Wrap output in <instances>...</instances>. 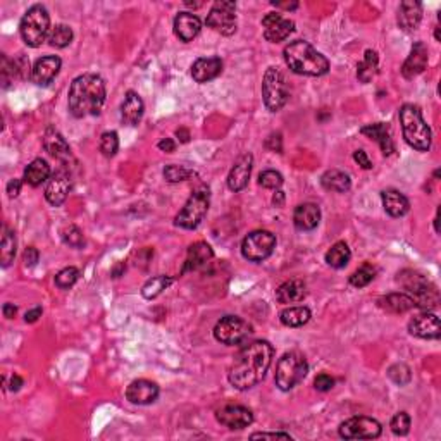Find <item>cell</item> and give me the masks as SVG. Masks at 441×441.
Segmentation results:
<instances>
[{"label": "cell", "mask_w": 441, "mask_h": 441, "mask_svg": "<svg viewBox=\"0 0 441 441\" xmlns=\"http://www.w3.org/2000/svg\"><path fill=\"white\" fill-rule=\"evenodd\" d=\"M273 345L269 342H264V339L245 345L236 353L230 372H227L231 386L240 390V392L257 386L266 378V372L269 371L271 362H273Z\"/></svg>", "instance_id": "obj_1"}, {"label": "cell", "mask_w": 441, "mask_h": 441, "mask_svg": "<svg viewBox=\"0 0 441 441\" xmlns=\"http://www.w3.org/2000/svg\"><path fill=\"white\" fill-rule=\"evenodd\" d=\"M106 104V83L99 74H81L71 83L67 106L76 119L99 115Z\"/></svg>", "instance_id": "obj_2"}, {"label": "cell", "mask_w": 441, "mask_h": 441, "mask_svg": "<svg viewBox=\"0 0 441 441\" xmlns=\"http://www.w3.org/2000/svg\"><path fill=\"white\" fill-rule=\"evenodd\" d=\"M283 57L295 74L323 76L330 71V61L305 40H295L284 47Z\"/></svg>", "instance_id": "obj_3"}, {"label": "cell", "mask_w": 441, "mask_h": 441, "mask_svg": "<svg viewBox=\"0 0 441 441\" xmlns=\"http://www.w3.org/2000/svg\"><path fill=\"white\" fill-rule=\"evenodd\" d=\"M400 125L403 138L412 148L419 152H428L433 143V133L426 125L422 112L414 104H405L400 109Z\"/></svg>", "instance_id": "obj_4"}, {"label": "cell", "mask_w": 441, "mask_h": 441, "mask_svg": "<svg viewBox=\"0 0 441 441\" xmlns=\"http://www.w3.org/2000/svg\"><path fill=\"white\" fill-rule=\"evenodd\" d=\"M396 281L405 288L407 295L412 296V300L415 302V307H419L422 310H433L438 307V288L424 274L417 273V271L405 269L402 273H399Z\"/></svg>", "instance_id": "obj_5"}, {"label": "cell", "mask_w": 441, "mask_h": 441, "mask_svg": "<svg viewBox=\"0 0 441 441\" xmlns=\"http://www.w3.org/2000/svg\"><path fill=\"white\" fill-rule=\"evenodd\" d=\"M50 31V16L49 10L42 6V3H35L30 9L24 13V16L21 17L19 23V33L23 42L28 47H37L42 45L45 42V38L49 37Z\"/></svg>", "instance_id": "obj_6"}, {"label": "cell", "mask_w": 441, "mask_h": 441, "mask_svg": "<svg viewBox=\"0 0 441 441\" xmlns=\"http://www.w3.org/2000/svg\"><path fill=\"white\" fill-rule=\"evenodd\" d=\"M307 372H309V364L305 357L300 352H287L278 360L274 383L281 392H290L305 379Z\"/></svg>", "instance_id": "obj_7"}, {"label": "cell", "mask_w": 441, "mask_h": 441, "mask_svg": "<svg viewBox=\"0 0 441 441\" xmlns=\"http://www.w3.org/2000/svg\"><path fill=\"white\" fill-rule=\"evenodd\" d=\"M209 205H211V193H209L207 188L193 191L176 216L175 224L178 227H183V230H195L209 212Z\"/></svg>", "instance_id": "obj_8"}, {"label": "cell", "mask_w": 441, "mask_h": 441, "mask_svg": "<svg viewBox=\"0 0 441 441\" xmlns=\"http://www.w3.org/2000/svg\"><path fill=\"white\" fill-rule=\"evenodd\" d=\"M262 97L267 111L271 112L281 111L284 107V104L288 102L290 92H288L287 79H284L283 73L278 67H269L266 71V74H264Z\"/></svg>", "instance_id": "obj_9"}, {"label": "cell", "mask_w": 441, "mask_h": 441, "mask_svg": "<svg viewBox=\"0 0 441 441\" xmlns=\"http://www.w3.org/2000/svg\"><path fill=\"white\" fill-rule=\"evenodd\" d=\"M276 248V236L271 231L257 230L248 233L241 241V255L250 262H262Z\"/></svg>", "instance_id": "obj_10"}, {"label": "cell", "mask_w": 441, "mask_h": 441, "mask_svg": "<svg viewBox=\"0 0 441 441\" xmlns=\"http://www.w3.org/2000/svg\"><path fill=\"white\" fill-rule=\"evenodd\" d=\"M252 335V324L240 316H226L218 321L214 328V338L227 346L243 343Z\"/></svg>", "instance_id": "obj_11"}, {"label": "cell", "mask_w": 441, "mask_h": 441, "mask_svg": "<svg viewBox=\"0 0 441 441\" xmlns=\"http://www.w3.org/2000/svg\"><path fill=\"white\" fill-rule=\"evenodd\" d=\"M236 3L230 0H218L207 14L209 28L216 30L224 37H231L236 31Z\"/></svg>", "instance_id": "obj_12"}, {"label": "cell", "mask_w": 441, "mask_h": 441, "mask_svg": "<svg viewBox=\"0 0 441 441\" xmlns=\"http://www.w3.org/2000/svg\"><path fill=\"white\" fill-rule=\"evenodd\" d=\"M381 424L366 415H355L339 424V436L345 440H374L381 436Z\"/></svg>", "instance_id": "obj_13"}, {"label": "cell", "mask_w": 441, "mask_h": 441, "mask_svg": "<svg viewBox=\"0 0 441 441\" xmlns=\"http://www.w3.org/2000/svg\"><path fill=\"white\" fill-rule=\"evenodd\" d=\"M264 38L271 43H280L295 31V23L278 13H269L262 17Z\"/></svg>", "instance_id": "obj_14"}, {"label": "cell", "mask_w": 441, "mask_h": 441, "mask_svg": "<svg viewBox=\"0 0 441 441\" xmlns=\"http://www.w3.org/2000/svg\"><path fill=\"white\" fill-rule=\"evenodd\" d=\"M216 419L227 429H245L254 422V414L243 405H224L216 412Z\"/></svg>", "instance_id": "obj_15"}, {"label": "cell", "mask_w": 441, "mask_h": 441, "mask_svg": "<svg viewBox=\"0 0 441 441\" xmlns=\"http://www.w3.org/2000/svg\"><path fill=\"white\" fill-rule=\"evenodd\" d=\"M408 332L422 339H438L441 335L440 317L426 310V312L412 317L410 323H408Z\"/></svg>", "instance_id": "obj_16"}, {"label": "cell", "mask_w": 441, "mask_h": 441, "mask_svg": "<svg viewBox=\"0 0 441 441\" xmlns=\"http://www.w3.org/2000/svg\"><path fill=\"white\" fill-rule=\"evenodd\" d=\"M252 166H254L252 154H243L241 157H238V161L231 168L230 176H227V188L231 191H241L247 188L248 182H250Z\"/></svg>", "instance_id": "obj_17"}, {"label": "cell", "mask_w": 441, "mask_h": 441, "mask_svg": "<svg viewBox=\"0 0 441 441\" xmlns=\"http://www.w3.org/2000/svg\"><path fill=\"white\" fill-rule=\"evenodd\" d=\"M63 61L57 56H45L35 63L33 70H31V81L38 86H47L54 81L57 74H59Z\"/></svg>", "instance_id": "obj_18"}, {"label": "cell", "mask_w": 441, "mask_h": 441, "mask_svg": "<svg viewBox=\"0 0 441 441\" xmlns=\"http://www.w3.org/2000/svg\"><path fill=\"white\" fill-rule=\"evenodd\" d=\"M71 190V178L67 173L57 171L52 178L49 179L45 188V198L50 205L54 207H59L66 202L67 195Z\"/></svg>", "instance_id": "obj_19"}, {"label": "cell", "mask_w": 441, "mask_h": 441, "mask_svg": "<svg viewBox=\"0 0 441 441\" xmlns=\"http://www.w3.org/2000/svg\"><path fill=\"white\" fill-rule=\"evenodd\" d=\"M126 399L135 405H150L159 399V386L148 379H136L126 388Z\"/></svg>", "instance_id": "obj_20"}, {"label": "cell", "mask_w": 441, "mask_h": 441, "mask_svg": "<svg viewBox=\"0 0 441 441\" xmlns=\"http://www.w3.org/2000/svg\"><path fill=\"white\" fill-rule=\"evenodd\" d=\"M428 59H429L428 47H426L422 42H415L414 45H412L410 56H408L407 61L403 63V67H402L403 78L412 79L415 78V76L421 74L422 71L426 70V66H428Z\"/></svg>", "instance_id": "obj_21"}, {"label": "cell", "mask_w": 441, "mask_h": 441, "mask_svg": "<svg viewBox=\"0 0 441 441\" xmlns=\"http://www.w3.org/2000/svg\"><path fill=\"white\" fill-rule=\"evenodd\" d=\"M212 259H214V250L211 248V245L205 243V241H197V243H193L188 248L186 260H184L182 274L190 273V271L202 269V267L207 266Z\"/></svg>", "instance_id": "obj_22"}, {"label": "cell", "mask_w": 441, "mask_h": 441, "mask_svg": "<svg viewBox=\"0 0 441 441\" xmlns=\"http://www.w3.org/2000/svg\"><path fill=\"white\" fill-rule=\"evenodd\" d=\"M220 73H223V61L219 57H202L191 66V78L200 85L212 81Z\"/></svg>", "instance_id": "obj_23"}, {"label": "cell", "mask_w": 441, "mask_h": 441, "mask_svg": "<svg viewBox=\"0 0 441 441\" xmlns=\"http://www.w3.org/2000/svg\"><path fill=\"white\" fill-rule=\"evenodd\" d=\"M202 30V21L197 14L193 13H179L175 17V35L182 42L188 43L198 37Z\"/></svg>", "instance_id": "obj_24"}, {"label": "cell", "mask_w": 441, "mask_h": 441, "mask_svg": "<svg viewBox=\"0 0 441 441\" xmlns=\"http://www.w3.org/2000/svg\"><path fill=\"white\" fill-rule=\"evenodd\" d=\"M43 147L49 152L52 157L57 161H70L71 159V148L67 145L66 138L57 131L54 126H47L45 135H43Z\"/></svg>", "instance_id": "obj_25"}, {"label": "cell", "mask_w": 441, "mask_h": 441, "mask_svg": "<svg viewBox=\"0 0 441 441\" xmlns=\"http://www.w3.org/2000/svg\"><path fill=\"white\" fill-rule=\"evenodd\" d=\"M143 111H145V106H143L142 97L136 92H133V90L126 92L125 100L121 104L122 122L128 126H138V122L143 118Z\"/></svg>", "instance_id": "obj_26"}, {"label": "cell", "mask_w": 441, "mask_h": 441, "mask_svg": "<svg viewBox=\"0 0 441 441\" xmlns=\"http://www.w3.org/2000/svg\"><path fill=\"white\" fill-rule=\"evenodd\" d=\"M321 223V209L319 205L307 202L300 204L294 212V224L298 231H312Z\"/></svg>", "instance_id": "obj_27"}, {"label": "cell", "mask_w": 441, "mask_h": 441, "mask_svg": "<svg viewBox=\"0 0 441 441\" xmlns=\"http://www.w3.org/2000/svg\"><path fill=\"white\" fill-rule=\"evenodd\" d=\"M422 19V3L414 2V0H405L399 7V16L396 23L403 31L417 30Z\"/></svg>", "instance_id": "obj_28"}, {"label": "cell", "mask_w": 441, "mask_h": 441, "mask_svg": "<svg viewBox=\"0 0 441 441\" xmlns=\"http://www.w3.org/2000/svg\"><path fill=\"white\" fill-rule=\"evenodd\" d=\"M360 133L366 135L367 138L374 140L381 148L383 155H392L395 152V143H393L392 135H390V126L385 122H374V125H367L364 128H360Z\"/></svg>", "instance_id": "obj_29"}, {"label": "cell", "mask_w": 441, "mask_h": 441, "mask_svg": "<svg viewBox=\"0 0 441 441\" xmlns=\"http://www.w3.org/2000/svg\"><path fill=\"white\" fill-rule=\"evenodd\" d=\"M383 207H385L386 214H390L392 218H402L410 211V202L407 200L405 195L400 193L396 190H385L381 193Z\"/></svg>", "instance_id": "obj_30"}, {"label": "cell", "mask_w": 441, "mask_h": 441, "mask_svg": "<svg viewBox=\"0 0 441 441\" xmlns=\"http://www.w3.org/2000/svg\"><path fill=\"white\" fill-rule=\"evenodd\" d=\"M378 307L388 314H405L414 309L415 302L407 294H390L379 296Z\"/></svg>", "instance_id": "obj_31"}, {"label": "cell", "mask_w": 441, "mask_h": 441, "mask_svg": "<svg viewBox=\"0 0 441 441\" xmlns=\"http://www.w3.org/2000/svg\"><path fill=\"white\" fill-rule=\"evenodd\" d=\"M307 295L305 283L302 280L284 281L276 290V300L280 303H296L302 302Z\"/></svg>", "instance_id": "obj_32"}, {"label": "cell", "mask_w": 441, "mask_h": 441, "mask_svg": "<svg viewBox=\"0 0 441 441\" xmlns=\"http://www.w3.org/2000/svg\"><path fill=\"white\" fill-rule=\"evenodd\" d=\"M47 179H50V166L45 159H35L31 164H28V168L24 169L23 182L30 186H40L42 183H45Z\"/></svg>", "instance_id": "obj_33"}, {"label": "cell", "mask_w": 441, "mask_h": 441, "mask_svg": "<svg viewBox=\"0 0 441 441\" xmlns=\"http://www.w3.org/2000/svg\"><path fill=\"white\" fill-rule=\"evenodd\" d=\"M321 184L324 190L336 191V193H345L352 186V179L346 173L339 171V169H330L321 176Z\"/></svg>", "instance_id": "obj_34"}, {"label": "cell", "mask_w": 441, "mask_h": 441, "mask_svg": "<svg viewBox=\"0 0 441 441\" xmlns=\"http://www.w3.org/2000/svg\"><path fill=\"white\" fill-rule=\"evenodd\" d=\"M378 67H379V57L376 50H366L364 54V59L360 61L359 66H357V78H359L360 83L367 85L378 74Z\"/></svg>", "instance_id": "obj_35"}, {"label": "cell", "mask_w": 441, "mask_h": 441, "mask_svg": "<svg viewBox=\"0 0 441 441\" xmlns=\"http://www.w3.org/2000/svg\"><path fill=\"white\" fill-rule=\"evenodd\" d=\"M350 257H352V252H350L348 245L345 241H336L326 252L324 259H326L328 266H331L332 269H343L350 262Z\"/></svg>", "instance_id": "obj_36"}, {"label": "cell", "mask_w": 441, "mask_h": 441, "mask_svg": "<svg viewBox=\"0 0 441 441\" xmlns=\"http://www.w3.org/2000/svg\"><path fill=\"white\" fill-rule=\"evenodd\" d=\"M280 319L284 326L300 328L310 321V310L307 307H288L280 314Z\"/></svg>", "instance_id": "obj_37"}, {"label": "cell", "mask_w": 441, "mask_h": 441, "mask_svg": "<svg viewBox=\"0 0 441 441\" xmlns=\"http://www.w3.org/2000/svg\"><path fill=\"white\" fill-rule=\"evenodd\" d=\"M16 234L10 230H3L2 241H0V262H2V267H9L13 264L14 257H16Z\"/></svg>", "instance_id": "obj_38"}, {"label": "cell", "mask_w": 441, "mask_h": 441, "mask_svg": "<svg viewBox=\"0 0 441 441\" xmlns=\"http://www.w3.org/2000/svg\"><path fill=\"white\" fill-rule=\"evenodd\" d=\"M171 283H173V278L164 276V274H159V276L150 278V280H148L147 283L143 284L142 295L145 296L147 300L157 298V296L161 295L162 291L166 290V288L171 287Z\"/></svg>", "instance_id": "obj_39"}, {"label": "cell", "mask_w": 441, "mask_h": 441, "mask_svg": "<svg viewBox=\"0 0 441 441\" xmlns=\"http://www.w3.org/2000/svg\"><path fill=\"white\" fill-rule=\"evenodd\" d=\"M49 42L52 47L64 49V47H67L73 42V30H71L67 24H56V26L50 30Z\"/></svg>", "instance_id": "obj_40"}, {"label": "cell", "mask_w": 441, "mask_h": 441, "mask_svg": "<svg viewBox=\"0 0 441 441\" xmlns=\"http://www.w3.org/2000/svg\"><path fill=\"white\" fill-rule=\"evenodd\" d=\"M374 276H376L374 267H372L371 264H364L362 267H359V269L350 276L348 281L353 288H364L367 287L372 280H374Z\"/></svg>", "instance_id": "obj_41"}, {"label": "cell", "mask_w": 441, "mask_h": 441, "mask_svg": "<svg viewBox=\"0 0 441 441\" xmlns=\"http://www.w3.org/2000/svg\"><path fill=\"white\" fill-rule=\"evenodd\" d=\"M388 378L392 379V381L395 383V385H399V386L408 385V383H410V379H412L410 367H408L407 364H402V362L393 364V366L388 369Z\"/></svg>", "instance_id": "obj_42"}, {"label": "cell", "mask_w": 441, "mask_h": 441, "mask_svg": "<svg viewBox=\"0 0 441 441\" xmlns=\"http://www.w3.org/2000/svg\"><path fill=\"white\" fill-rule=\"evenodd\" d=\"M100 152L106 157H114L119 150V135L115 131H106L100 136Z\"/></svg>", "instance_id": "obj_43"}, {"label": "cell", "mask_w": 441, "mask_h": 441, "mask_svg": "<svg viewBox=\"0 0 441 441\" xmlns=\"http://www.w3.org/2000/svg\"><path fill=\"white\" fill-rule=\"evenodd\" d=\"M79 278V271L76 267H64L56 276V284L61 290H70L74 287V283Z\"/></svg>", "instance_id": "obj_44"}, {"label": "cell", "mask_w": 441, "mask_h": 441, "mask_svg": "<svg viewBox=\"0 0 441 441\" xmlns=\"http://www.w3.org/2000/svg\"><path fill=\"white\" fill-rule=\"evenodd\" d=\"M63 241L71 248H83L85 247V236L78 226H67L63 230Z\"/></svg>", "instance_id": "obj_45"}, {"label": "cell", "mask_w": 441, "mask_h": 441, "mask_svg": "<svg viewBox=\"0 0 441 441\" xmlns=\"http://www.w3.org/2000/svg\"><path fill=\"white\" fill-rule=\"evenodd\" d=\"M162 175H164L166 182L179 183V182H184V179L190 178L191 171H190V169L184 168V166L171 164V166H166L164 173H162Z\"/></svg>", "instance_id": "obj_46"}, {"label": "cell", "mask_w": 441, "mask_h": 441, "mask_svg": "<svg viewBox=\"0 0 441 441\" xmlns=\"http://www.w3.org/2000/svg\"><path fill=\"white\" fill-rule=\"evenodd\" d=\"M283 183H284L283 175L274 171V169H267V171L260 173L259 176V184L260 186L267 188V190H278V188H280Z\"/></svg>", "instance_id": "obj_47"}, {"label": "cell", "mask_w": 441, "mask_h": 441, "mask_svg": "<svg viewBox=\"0 0 441 441\" xmlns=\"http://www.w3.org/2000/svg\"><path fill=\"white\" fill-rule=\"evenodd\" d=\"M390 428L395 433L396 436H405L410 431V415L407 412H399V414L393 415L392 422H390Z\"/></svg>", "instance_id": "obj_48"}, {"label": "cell", "mask_w": 441, "mask_h": 441, "mask_svg": "<svg viewBox=\"0 0 441 441\" xmlns=\"http://www.w3.org/2000/svg\"><path fill=\"white\" fill-rule=\"evenodd\" d=\"M16 76L17 73H16V64H14V61H9L6 54H2V86L3 88H9V85L14 81Z\"/></svg>", "instance_id": "obj_49"}, {"label": "cell", "mask_w": 441, "mask_h": 441, "mask_svg": "<svg viewBox=\"0 0 441 441\" xmlns=\"http://www.w3.org/2000/svg\"><path fill=\"white\" fill-rule=\"evenodd\" d=\"M314 386H316L317 392H330V390H332V386H335V379L331 378L330 374H326V372H323V374L317 376L316 379H314Z\"/></svg>", "instance_id": "obj_50"}, {"label": "cell", "mask_w": 441, "mask_h": 441, "mask_svg": "<svg viewBox=\"0 0 441 441\" xmlns=\"http://www.w3.org/2000/svg\"><path fill=\"white\" fill-rule=\"evenodd\" d=\"M266 147L269 148V150L281 154V152H283V138H281V133H273V135L266 140Z\"/></svg>", "instance_id": "obj_51"}, {"label": "cell", "mask_w": 441, "mask_h": 441, "mask_svg": "<svg viewBox=\"0 0 441 441\" xmlns=\"http://www.w3.org/2000/svg\"><path fill=\"white\" fill-rule=\"evenodd\" d=\"M38 259H40V254H38V250H37V248H35V247H28L26 250H24L23 260H24V264H26L28 267L37 266Z\"/></svg>", "instance_id": "obj_52"}, {"label": "cell", "mask_w": 441, "mask_h": 441, "mask_svg": "<svg viewBox=\"0 0 441 441\" xmlns=\"http://www.w3.org/2000/svg\"><path fill=\"white\" fill-rule=\"evenodd\" d=\"M353 161L360 166L362 169H372V162L369 161L367 154L364 150H355L353 152Z\"/></svg>", "instance_id": "obj_53"}, {"label": "cell", "mask_w": 441, "mask_h": 441, "mask_svg": "<svg viewBox=\"0 0 441 441\" xmlns=\"http://www.w3.org/2000/svg\"><path fill=\"white\" fill-rule=\"evenodd\" d=\"M21 186H23V182L21 179H10L9 183H7V193H9L10 198H16L17 195L21 193Z\"/></svg>", "instance_id": "obj_54"}, {"label": "cell", "mask_w": 441, "mask_h": 441, "mask_svg": "<svg viewBox=\"0 0 441 441\" xmlns=\"http://www.w3.org/2000/svg\"><path fill=\"white\" fill-rule=\"evenodd\" d=\"M252 440L257 438H283V440H291V436L288 433H254L250 436Z\"/></svg>", "instance_id": "obj_55"}, {"label": "cell", "mask_w": 441, "mask_h": 441, "mask_svg": "<svg viewBox=\"0 0 441 441\" xmlns=\"http://www.w3.org/2000/svg\"><path fill=\"white\" fill-rule=\"evenodd\" d=\"M42 307H35V309H31V310H28L26 314H24V321H26V323H37L38 321V317H42Z\"/></svg>", "instance_id": "obj_56"}, {"label": "cell", "mask_w": 441, "mask_h": 441, "mask_svg": "<svg viewBox=\"0 0 441 441\" xmlns=\"http://www.w3.org/2000/svg\"><path fill=\"white\" fill-rule=\"evenodd\" d=\"M159 148H161L162 152H168V154H171V152H175L176 143L173 138H162L161 142H159Z\"/></svg>", "instance_id": "obj_57"}, {"label": "cell", "mask_w": 441, "mask_h": 441, "mask_svg": "<svg viewBox=\"0 0 441 441\" xmlns=\"http://www.w3.org/2000/svg\"><path fill=\"white\" fill-rule=\"evenodd\" d=\"M2 312H3V317H7V319H13V317L17 314V307L14 305V303H3Z\"/></svg>", "instance_id": "obj_58"}, {"label": "cell", "mask_w": 441, "mask_h": 441, "mask_svg": "<svg viewBox=\"0 0 441 441\" xmlns=\"http://www.w3.org/2000/svg\"><path fill=\"white\" fill-rule=\"evenodd\" d=\"M21 386H23V379H21L17 374H14L13 378H10V386H9L10 392H19Z\"/></svg>", "instance_id": "obj_59"}, {"label": "cell", "mask_w": 441, "mask_h": 441, "mask_svg": "<svg viewBox=\"0 0 441 441\" xmlns=\"http://www.w3.org/2000/svg\"><path fill=\"white\" fill-rule=\"evenodd\" d=\"M176 136H178L179 142H182V143H188V142H190V131H188V129L179 128L178 131H176Z\"/></svg>", "instance_id": "obj_60"}, {"label": "cell", "mask_w": 441, "mask_h": 441, "mask_svg": "<svg viewBox=\"0 0 441 441\" xmlns=\"http://www.w3.org/2000/svg\"><path fill=\"white\" fill-rule=\"evenodd\" d=\"M273 204L276 205V207H281V205L284 204V193H283V191L278 190L276 193H274V197H273Z\"/></svg>", "instance_id": "obj_61"}, {"label": "cell", "mask_w": 441, "mask_h": 441, "mask_svg": "<svg viewBox=\"0 0 441 441\" xmlns=\"http://www.w3.org/2000/svg\"><path fill=\"white\" fill-rule=\"evenodd\" d=\"M273 6L281 7V9H288V10H291V9H296V7H298V3H296V2H294V3H280V2H273Z\"/></svg>", "instance_id": "obj_62"}, {"label": "cell", "mask_w": 441, "mask_h": 441, "mask_svg": "<svg viewBox=\"0 0 441 441\" xmlns=\"http://www.w3.org/2000/svg\"><path fill=\"white\" fill-rule=\"evenodd\" d=\"M125 269H126L125 264H122V262H121V264H118V266H115L114 269H112V276H114V278H119V276H121L122 271H125Z\"/></svg>", "instance_id": "obj_63"}]
</instances>
